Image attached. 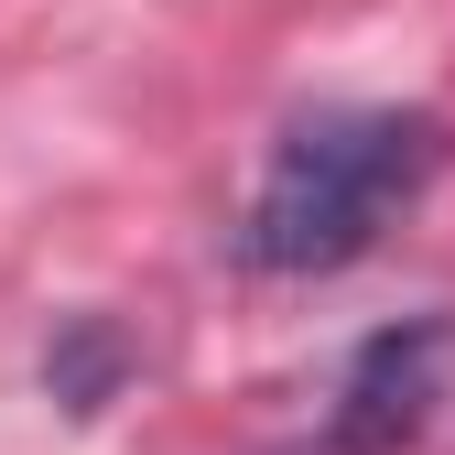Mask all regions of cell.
Here are the masks:
<instances>
[{
    "label": "cell",
    "instance_id": "obj_1",
    "mask_svg": "<svg viewBox=\"0 0 455 455\" xmlns=\"http://www.w3.org/2000/svg\"><path fill=\"white\" fill-rule=\"evenodd\" d=\"M444 174V120L434 108H304L271 141L260 196L239 217V260L315 282L379 250V228Z\"/></svg>",
    "mask_w": 455,
    "mask_h": 455
},
{
    "label": "cell",
    "instance_id": "obj_2",
    "mask_svg": "<svg viewBox=\"0 0 455 455\" xmlns=\"http://www.w3.org/2000/svg\"><path fill=\"white\" fill-rule=\"evenodd\" d=\"M444 358H455V325H444V315L379 325L369 347L347 358V379H336L325 444H336V455H402V444L434 423V402H444Z\"/></svg>",
    "mask_w": 455,
    "mask_h": 455
},
{
    "label": "cell",
    "instance_id": "obj_3",
    "mask_svg": "<svg viewBox=\"0 0 455 455\" xmlns=\"http://www.w3.org/2000/svg\"><path fill=\"white\" fill-rule=\"evenodd\" d=\"M120 379H131V336L108 325V315H66V325H54V347H44V390H54L76 423L120 402Z\"/></svg>",
    "mask_w": 455,
    "mask_h": 455
}]
</instances>
